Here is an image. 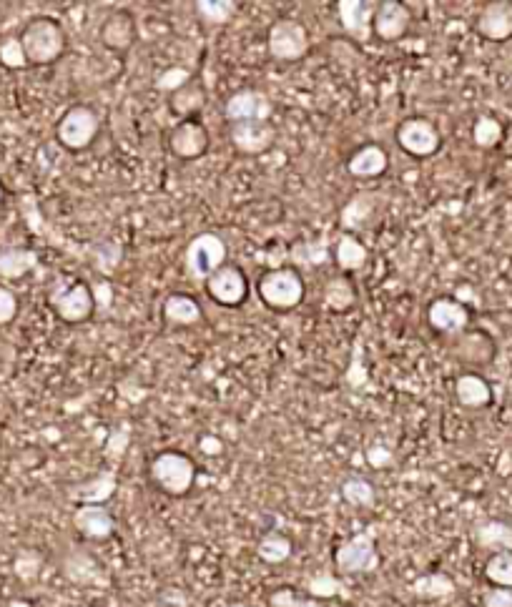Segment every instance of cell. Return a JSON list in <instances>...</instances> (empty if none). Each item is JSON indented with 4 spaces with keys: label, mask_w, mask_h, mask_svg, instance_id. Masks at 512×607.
I'll list each match as a JSON object with an SVG mask.
<instances>
[{
    "label": "cell",
    "mask_w": 512,
    "mask_h": 607,
    "mask_svg": "<svg viewBox=\"0 0 512 607\" xmlns=\"http://www.w3.org/2000/svg\"><path fill=\"white\" fill-rule=\"evenodd\" d=\"M189 81H191L189 68L174 66V68H166V71H161L159 76H156L154 86H156V91L171 93V96H174L176 91H181L184 86H189Z\"/></svg>",
    "instance_id": "39"
},
{
    "label": "cell",
    "mask_w": 512,
    "mask_h": 607,
    "mask_svg": "<svg viewBox=\"0 0 512 607\" xmlns=\"http://www.w3.org/2000/svg\"><path fill=\"white\" fill-rule=\"evenodd\" d=\"M194 8L204 23H209V26H224V23H229L234 18L239 6H236L234 0H196Z\"/></svg>",
    "instance_id": "33"
},
{
    "label": "cell",
    "mask_w": 512,
    "mask_h": 607,
    "mask_svg": "<svg viewBox=\"0 0 512 607\" xmlns=\"http://www.w3.org/2000/svg\"><path fill=\"white\" fill-rule=\"evenodd\" d=\"M397 143L405 154L415 156V159H430L440 151V131L427 118H407L397 128Z\"/></svg>",
    "instance_id": "8"
},
{
    "label": "cell",
    "mask_w": 512,
    "mask_h": 607,
    "mask_svg": "<svg viewBox=\"0 0 512 607\" xmlns=\"http://www.w3.org/2000/svg\"><path fill=\"white\" fill-rule=\"evenodd\" d=\"M8 607H31V605H28L26 600H13V602H8Z\"/></svg>",
    "instance_id": "49"
},
{
    "label": "cell",
    "mask_w": 512,
    "mask_h": 607,
    "mask_svg": "<svg viewBox=\"0 0 512 607\" xmlns=\"http://www.w3.org/2000/svg\"><path fill=\"white\" fill-rule=\"evenodd\" d=\"M259 296L267 307L289 312L297 309L304 299V281L297 269H274L267 271L259 281Z\"/></svg>",
    "instance_id": "3"
},
{
    "label": "cell",
    "mask_w": 512,
    "mask_h": 607,
    "mask_svg": "<svg viewBox=\"0 0 512 607\" xmlns=\"http://www.w3.org/2000/svg\"><path fill=\"white\" fill-rule=\"evenodd\" d=\"M274 113L272 98L264 91L256 88H246V91H236L226 98L224 116L229 123L241 121H269Z\"/></svg>",
    "instance_id": "10"
},
{
    "label": "cell",
    "mask_w": 512,
    "mask_h": 607,
    "mask_svg": "<svg viewBox=\"0 0 512 607\" xmlns=\"http://www.w3.org/2000/svg\"><path fill=\"white\" fill-rule=\"evenodd\" d=\"M164 317L166 322L174 327H191V324L201 322V307L199 301L191 299L186 294H171L164 301Z\"/></svg>",
    "instance_id": "26"
},
{
    "label": "cell",
    "mask_w": 512,
    "mask_h": 607,
    "mask_svg": "<svg viewBox=\"0 0 512 607\" xmlns=\"http://www.w3.org/2000/svg\"><path fill=\"white\" fill-rule=\"evenodd\" d=\"M410 21L412 13L405 3H400V0H382L377 6V13H374L372 31L382 41H400L407 33V28H410Z\"/></svg>",
    "instance_id": "16"
},
{
    "label": "cell",
    "mask_w": 512,
    "mask_h": 607,
    "mask_svg": "<svg viewBox=\"0 0 512 607\" xmlns=\"http://www.w3.org/2000/svg\"><path fill=\"white\" fill-rule=\"evenodd\" d=\"M98 128H101V121H98L93 108L73 106L68 108L61 121H58L56 136L68 151H86V148L96 141Z\"/></svg>",
    "instance_id": "6"
},
{
    "label": "cell",
    "mask_w": 512,
    "mask_h": 607,
    "mask_svg": "<svg viewBox=\"0 0 512 607\" xmlns=\"http://www.w3.org/2000/svg\"><path fill=\"white\" fill-rule=\"evenodd\" d=\"M3 196H6V191H3V184H0V201H3Z\"/></svg>",
    "instance_id": "50"
},
{
    "label": "cell",
    "mask_w": 512,
    "mask_h": 607,
    "mask_svg": "<svg viewBox=\"0 0 512 607\" xmlns=\"http://www.w3.org/2000/svg\"><path fill=\"white\" fill-rule=\"evenodd\" d=\"M206 103V93L201 86H184L181 91H176L174 96H171V108H174V113H184L186 118H191L189 113L201 111Z\"/></svg>",
    "instance_id": "38"
},
{
    "label": "cell",
    "mask_w": 512,
    "mask_h": 607,
    "mask_svg": "<svg viewBox=\"0 0 512 607\" xmlns=\"http://www.w3.org/2000/svg\"><path fill=\"white\" fill-rule=\"evenodd\" d=\"M475 28L487 41L500 43L512 38V3H507V0L487 3L480 16H477Z\"/></svg>",
    "instance_id": "18"
},
{
    "label": "cell",
    "mask_w": 512,
    "mask_h": 607,
    "mask_svg": "<svg viewBox=\"0 0 512 607\" xmlns=\"http://www.w3.org/2000/svg\"><path fill=\"white\" fill-rule=\"evenodd\" d=\"M379 3L372 0H339L337 16L347 36L357 43H367L374 36L372 23Z\"/></svg>",
    "instance_id": "12"
},
{
    "label": "cell",
    "mask_w": 512,
    "mask_h": 607,
    "mask_svg": "<svg viewBox=\"0 0 512 607\" xmlns=\"http://www.w3.org/2000/svg\"><path fill=\"white\" fill-rule=\"evenodd\" d=\"M126 444H128V429H116V432H111V437H108L106 454L118 460L123 454V449H126Z\"/></svg>",
    "instance_id": "47"
},
{
    "label": "cell",
    "mask_w": 512,
    "mask_h": 607,
    "mask_svg": "<svg viewBox=\"0 0 512 607\" xmlns=\"http://www.w3.org/2000/svg\"><path fill=\"white\" fill-rule=\"evenodd\" d=\"M342 500L349 502L352 507H374L377 502V490L369 480L364 477H349L342 485Z\"/></svg>",
    "instance_id": "34"
},
{
    "label": "cell",
    "mask_w": 512,
    "mask_h": 607,
    "mask_svg": "<svg viewBox=\"0 0 512 607\" xmlns=\"http://www.w3.org/2000/svg\"><path fill=\"white\" fill-rule=\"evenodd\" d=\"M267 48L269 56L277 58V61H302L309 53L307 28L299 21H294V18H279L269 28Z\"/></svg>",
    "instance_id": "7"
},
{
    "label": "cell",
    "mask_w": 512,
    "mask_h": 607,
    "mask_svg": "<svg viewBox=\"0 0 512 607\" xmlns=\"http://www.w3.org/2000/svg\"><path fill=\"white\" fill-rule=\"evenodd\" d=\"M364 457H367V462L374 467V470H387V467L395 462V454H392V449H387L384 444H372Z\"/></svg>",
    "instance_id": "45"
},
{
    "label": "cell",
    "mask_w": 512,
    "mask_h": 607,
    "mask_svg": "<svg viewBox=\"0 0 512 607\" xmlns=\"http://www.w3.org/2000/svg\"><path fill=\"white\" fill-rule=\"evenodd\" d=\"M184 264L186 271L194 281H204L209 279L211 274L221 269L226 264V244L221 236L211 234V231H204V234L194 236L186 246L184 254Z\"/></svg>",
    "instance_id": "4"
},
{
    "label": "cell",
    "mask_w": 512,
    "mask_h": 607,
    "mask_svg": "<svg viewBox=\"0 0 512 607\" xmlns=\"http://www.w3.org/2000/svg\"><path fill=\"white\" fill-rule=\"evenodd\" d=\"M374 211H377V194L362 191V194L352 196V199L344 204L342 214H339V224L347 231L362 229V226L372 219Z\"/></svg>",
    "instance_id": "25"
},
{
    "label": "cell",
    "mask_w": 512,
    "mask_h": 607,
    "mask_svg": "<svg viewBox=\"0 0 512 607\" xmlns=\"http://www.w3.org/2000/svg\"><path fill=\"white\" fill-rule=\"evenodd\" d=\"M357 294H354V284L347 276H332L324 286V304H327L332 312H347L354 307Z\"/></svg>",
    "instance_id": "32"
},
{
    "label": "cell",
    "mask_w": 512,
    "mask_h": 607,
    "mask_svg": "<svg viewBox=\"0 0 512 607\" xmlns=\"http://www.w3.org/2000/svg\"><path fill=\"white\" fill-rule=\"evenodd\" d=\"M38 266V254L33 249H3L0 251V279L16 281L31 274Z\"/></svg>",
    "instance_id": "28"
},
{
    "label": "cell",
    "mask_w": 512,
    "mask_h": 607,
    "mask_svg": "<svg viewBox=\"0 0 512 607\" xmlns=\"http://www.w3.org/2000/svg\"><path fill=\"white\" fill-rule=\"evenodd\" d=\"M229 136L239 154L256 156L264 154V151H269V148L274 146V141H277V128L269 121H241L231 123Z\"/></svg>",
    "instance_id": "13"
},
{
    "label": "cell",
    "mask_w": 512,
    "mask_h": 607,
    "mask_svg": "<svg viewBox=\"0 0 512 607\" xmlns=\"http://www.w3.org/2000/svg\"><path fill=\"white\" fill-rule=\"evenodd\" d=\"M427 322L440 334H462L470 324V312L462 301L440 296L427 307Z\"/></svg>",
    "instance_id": "15"
},
{
    "label": "cell",
    "mask_w": 512,
    "mask_h": 607,
    "mask_svg": "<svg viewBox=\"0 0 512 607\" xmlns=\"http://www.w3.org/2000/svg\"><path fill=\"white\" fill-rule=\"evenodd\" d=\"M73 527L86 540H108L116 530V522L103 505H78V510L73 512Z\"/></svg>",
    "instance_id": "19"
},
{
    "label": "cell",
    "mask_w": 512,
    "mask_h": 607,
    "mask_svg": "<svg viewBox=\"0 0 512 607\" xmlns=\"http://www.w3.org/2000/svg\"><path fill=\"white\" fill-rule=\"evenodd\" d=\"M482 605L485 607H512V590L507 587H490L482 595Z\"/></svg>",
    "instance_id": "46"
},
{
    "label": "cell",
    "mask_w": 512,
    "mask_h": 607,
    "mask_svg": "<svg viewBox=\"0 0 512 607\" xmlns=\"http://www.w3.org/2000/svg\"><path fill=\"white\" fill-rule=\"evenodd\" d=\"M347 384L352 389H362L367 387L369 384V372H367V364H364V344L362 339L359 342H354V349H352V362H349V369H347Z\"/></svg>",
    "instance_id": "40"
},
{
    "label": "cell",
    "mask_w": 512,
    "mask_h": 607,
    "mask_svg": "<svg viewBox=\"0 0 512 607\" xmlns=\"http://www.w3.org/2000/svg\"><path fill=\"white\" fill-rule=\"evenodd\" d=\"M63 575H66L68 582L73 585H101L108 587V575L106 570L101 567V562L86 550H73L63 557L61 565Z\"/></svg>",
    "instance_id": "17"
},
{
    "label": "cell",
    "mask_w": 512,
    "mask_h": 607,
    "mask_svg": "<svg viewBox=\"0 0 512 607\" xmlns=\"http://www.w3.org/2000/svg\"><path fill=\"white\" fill-rule=\"evenodd\" d=\"M475 542L482 550L492 552H512V525L502 520H487L475 527Z\"/></svg>",
    "instance_id": "29"
},
{
    "label": "cell",
    "mask_w": 512,
    "mask_h": 607,
    "mask_svg": "<svg viewBox=\"0 0 512 607\" xmlns=\"http://www.w3.org/2000/svg\"><path fill=\"white\" fill-rule=\"evenodd\" d=\"M485 577L492 582V587L512 590V552H492L490 560L485 562Z\"/></svg>",
    "instance_id": "35"
},
{
    "label": "cell",
    "mask_w": 512,
    "mask_h": 607,
    "mask_svg": "<svg viewBox=\"0 0 512 607\" xmlns=\"http://www.w3.org/2000/svg\"><path fill=\"white\" fill-rule=\"evenodd\" d=\"M199 447L204 454H221L224 444H221V439H216L214 434H206V437H201Z\"/></svg>",
    "instance_id": "48"
},
{
    "label": "cell",
    "mask_w": 512,
    "mask_h": 607,
    "mask_svg": "<svg viewBox=\"0 0 512 607\" xmlns=\"http://www.w3.org/2000/svg\"><path fill=\"white\" fill-rule=\"evenodd\" d=\"M387 166H390L387 151L382 146H377V143H367V146L359 148L357 154L349 159L347 171L354 179H377V176H382L387 171Z\"/></svg>",
    "instance_id": "21"
},
{
    "label": "cell",
    "mask_w": 512,
    "mask_h": 607,
    "mask_svg": "<svg viewBox=\"0 0 512 607\" xmlns=\"http://www.w3.org/2000/svg\"><path fill=\"white\" fill-rule=\"evenodd\" d=\"M41 567H43L41 555L33 550H23L21 555L16 557V562H13V570H16V575L26 582L36 580L38 572H41Z\"/></svg>",
    "instance_id": "43"
},
{
    "label": "cell",
    "mask_w": 512,
    "mask_h": 607,
    "mask_svg": "<svg viewBox=\"0 0 512 607\" xmlns=\"http://www.w3.org/2000/svg\"><path fill=\"white\" fill-rule=\"evenodd\" d=\"M452 354H455L460 362L487 364L495 357V342H492L485 332H462L460 339L455 342V347H452Z\"/></svg>",
    "instance_id": "23"
},
{
    "label": "cell",
    "mask_w": 512,
    "mask_h": 607,
    "mask_svg": "<svg viewBox=\"0 0 512 607\" xmlns=\"http://www.w3.org/2000/svg\"><path fill=\"white\" fill-rule=\"evenodd\" d=\"M116 487H118L116 472L101 470L96 477H91V480L73 487L71 497L81 502V505H103V502H108L113 495H116Z\"/></svg>",
    "instance_id": "22"
},
{
    "label": "cell",
    "mask_w": 512,
    "mask_h": 607,
    "mask_svg": "<svg viewBox=\"0 0 512 607\" xmlns=\"http://www.w3.org/2000/svg\"><path fill=\"white\" fill-rule=\"evenodd\" d=\"M410 592L420 600H445L457 592L455 580L445 572H427L410 585Z\"/></svg>",
    "instance_id": "27"
},
{
    "label": "cell",
    "mask_w": 512,
    "mask_h": 607,
    "mask_svg": "<svg viewBox=\"0 0 512 607\" xmlns=\"http://www.w3.org/2000/svg\"><path fill=\"white\" fill-rule=\"evenodd\" d=\"M334 562L342 575H369L379 567V552L374 532H357L347 542L337 547Z\"/></svg>",
    "instance_id": "5"
},
{
    "label": "cell",
    "mask_w": 512,
    "mask_h": 607,
    "mask_svg": "<svg viewBox=\"0 0 512 607\" xmlns=\"http://www.w3.org/2000/svg\"><path fill=\"white\" fill-rule=\"evenodd\" d=\"M229 607H249V605H244V602H236V605H229Z\"/></svg>",
    "instance_id": "51"
},
{
    "label": "cell",
    "mask_w": 512,
    "mask_h": 607,
    "mask_svg": "<svg viewBox=\"0 0 512 607\" xmlns=\"http://www.w3.org/2000/svg\"><path fill=\"white\" fill-rule=\"evenodd\" d=\"M455 397L462 407L482 409L492 402V389L480 374H462L455 382Z\"/></svg>",
    "instance_id": "24"
},
{
    "label": "cell",
    "mask_w": 512,
    "mask_h": 607,
    "mask_svg": "<svg viewBox=\"0 0 512 607\" xmlns=\"http://www.w3.org/2000/svg\"><path fill=\"white\" fill-rule=\"evenodd\" d=\"M51 307L63 322L68 324H81L86 319L93 317V309H96V299H93L91 286L83 284V281H73L68 289L56 291L51 296Z\"/></svg>",
    "instance_id": "9"
},
{
    "label": "cell",
    "mask_w": 512,
    "mask_h": 607,
    "mask_svg": "<svg viewBox=\"0 0 512 607\" xmlns=\"http://www.w3.org/2000/svg\"><path fill=\"white\" fill-rule=\"evenodd\" d=\"M292 540H289L287 535H282V532H267V535L259 540V545H256V557L262 562H267V565H282V562H287L289 557H292Z\"/></svg>",
    "instance_id": "30"
},
{
    "label": "cell",
    "mask_w": 512,
    "mask_h": 607,
    "mask_svg": "<svg viewBox=\"0 0 512 607\" xmlns=\"http://www.w3.org/2000/svg\"><path fill=\"white\" fill-rule=\"evenodd\" d=\"M502 123L492 116H480L472 126V141L477 148H495L502 141Z\"/></svg>",
    "instance_id": "36"
},
{
    "label": "cell",
    "mask_w": 512,
    "mask_h": 607,
    "mask_svg": "<svg viewBox=\"0 0 512 607\" xmlns=\"http://www.w3.org/2000/svg\"><path fill=\"white\" fill-rule=\"evenodd\" d=\"M169 146L171 154L179 156V159H201V156L209 151V131H206L204 123L196 121V118H184V121L176 123V128L171 131Z\"/></svg>",
    "instance_id": "14"
},
{
    "label": "cell",
    "mask_w": 512,
    "mask_h": 607,
    "mask_svg": "<svg viewBox=\"0 0 512 607\" xmlns=\"http://www.w3.org/2000/svg\"><path fill=\"white\" fill-rule=\"evenodd\" d=\"M151 480L166 495L184 497L196 482V465L181 452H161L151 462Z\"/></svg>",
    "instance_id": "2"
},
{
    "label": "cell",
    "mask_w": 512,
    "mask_h": 607,
    "mask_svg": "<svg viewBox=\"0 0 512 607\" xmlns=\"http://www.w3.org/2000/svg\"><path fill=\"white\" fill-rule=\"evenodd\" d=\"M21 46L26 51L28 63L48 66V63L58 61L66 51V33H63L61 23L53 21V18H36L23 31Z\"/></svg>",
    "instance_id": "1"
},
{
    "label": "cell",
    "mask_w": 512,
    "mask_h": 607,
    "mask_svg": "<svg viewBox=\"0 0 512 607\" xmlns=\"http://www.w3.org/2000/svg\"><path fill=\"white\" fill-rule=\"evenodd\" d=\"M0 63L6 68H11V71H21V68L28 66V58L21 46V38L8 36L0 41Z\"/></svg>",
    "instance_id": "41"
},
{
    "label": "cell",
    "mask_w": 512,
    "mask_h": 607,
    "mask_svg": "<svg viewBox=\"0 0 512 607\" xmlns=\"http://www.w3.org/2000/svg\"><path fill=\"white\" fill-rule=\"evenodd\" d=\"M269 607H319V602L312 597H302L292 587H282L269 595Z\"/></svg>",
    "instance_id": "42"
},
{
    "label": "cell",
    "mask_w": 512,
    "mask_h": 607,
    "mask_svg": "<svg viewBox=\"0 0 512 607\" xmlns=\"http://www.w3.org/2000/svg\"><path fill=\"white\" fill-rule=\"evenodd\" d=\"M103 46L111 51H128L136 41V21L128 11H113L101 26Z\"/></svg>",
    "instance_id": "20"
},
{
    "label": "cell",
    "mask_w": 512,
    "mask_h": 607,
    "mask_svg": "<svg viewBox=\"0 0 512 607\" xmlns=\"http://www.w3.org/2000/svg\"><path fill=\"white\" fill-rule=\"evenodd\" d=\"M206 291L221 307H239L249 294V281L239 266L224 264L216 274L206 279Z\"/></svg>",
    "instance_id": "11"
},
{
    "label": "cell",
    "mask_w": 512,
    "mask_h": 607,
    "mask_svg": "<svg viewBox=\"0 0 512 607\" xmlns=\"http://www.w3.org/2000/svg\"><path fill=\"white\" fill-rule=\"evenodd\" d=\"M369 251L357 236L342 234L337 241V266L342 271H357L367 264Z\"/></svg>",
    "instance_id": "31"
},
{
    "label": "cell",
    "mask_w": 512,
    "mask_h": 607,
    "mask_svg": "<svg viewBox=\"0 0 512 607\" xmlns=\"http://www.w3.org/2000/svg\"><path fill=\"white\" fill-rule=\"evenodd\" d=\"M304 590L309 592L312 600H329V597L342 592V582H339L337 575H332V572H317V575L307 577Z\"/></svg>",
    "instance_id": "37"
},
{
    "label": "cell",
    "mask_w": 512,
    "mask_h": 607,
    "mask_svg": "<svg viewBox=\"0 0 512 607\" xmlns=\"http://www.w3.org/2000/svg\"><path fill=\"white\" fill-rule=\"evenodd\" d=\"M18 314V299L11 289L0 284V324H11Z\"/></svg>",
    "instance_id": "44"
}]
</instances>
